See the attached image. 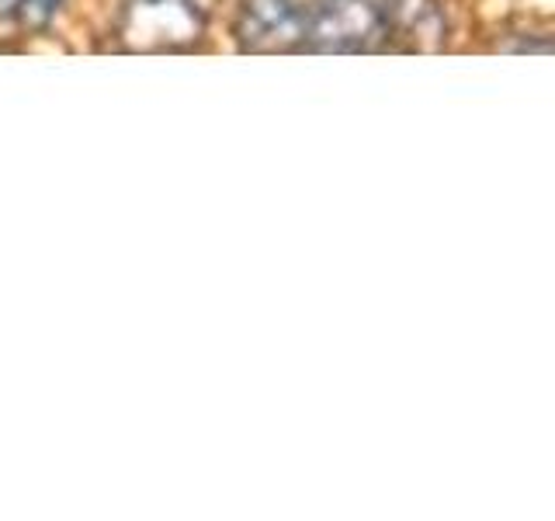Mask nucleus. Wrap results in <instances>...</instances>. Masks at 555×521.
<instances>
[{
    "instance_id": "nucleus-1",
    "label": "nucleus",
    "mask_w": 555,
    "mask_h": 521,
    "mask_svg": "<svg viewBox=\"0 0 555 521\" xmlns=\"http://www.w3.org/2000/svg\"><path fill=\"white\" fill-rule=\"evenodd\" d=\"M205 17L198 0H121L118 42L132 52L188 49L202 39Z\"/></svg>"
},
{
    "instance_id": "nucleus-2",
    "label": "nucleus",
    "mask_w": 555,
    "mask_h": 521,
    "mask_svg": "<svg viewBox=\"0 0 555 521\" xmlns=\"http://www.w3.org/2000/svg\"><path fill=\"white\" fill-rule=\"evenodd\" d=\"M386 46V22L375 0H306L309 52H372Z\"/></svg>"
},
{
    "instance_id": "nucleus-3",
    "label": "nucleus",
    "mask_w": 555,
    "mask_h": 521,
    "mask_svg": "<svg viewBox=\"0 0 555 521\" xmlns=\"http://www.w3.org/2000/svg\"><path fill=\"white\" fill-rule=\"evenodd\" d=\"M236 39L250 52H299L306 0H247L236 14Z\"/></svg>"
},
{
    "instance_id": "nucleus-4",
    "label": "nucleus",
    "mask_w": 555,
    "mask_h": 521,
    "mask_svg": "<svg viewBox=\"0 0 555 521\" xmlns=\"http://www.w3.org/2000/svg\"><path fill=\"white\" fill-rule=\"evenodd\" d=\"M386 22V46L430 52L444 46V11L438 0H386L382 8Z\"/></svg>"
},
{
    "instance_id": "nucleus-5",
    "label": "nucleus",
    "mask_w": 555,
    "mask_h": 521,
    "mask_svg": "<svg viewBox=\"0 0 555 521\" xmlns=\"http://www.w3.org/2000/svg\"><path fill=\"white\" fill-rule=\"evenodd\" d=\"M63 0H0V22L22 31L46 28L56 17Z\"/></svg>"
},
{
    "instance_id": "nucleus-6",
    "label": "nucleus",
    "mask_w": 555,
    "mask_h": 521,
    "mask_svg": "<svg viewBox=\"0 0 555 521\" xmlns=\"http://www.w3.org/2000/svg\"><path fill=\"white\" fill-rule=\"evenodd\" d=\"M198 4H205V0H198Z\"/></svg>"
}]
</instances>
